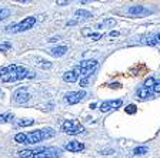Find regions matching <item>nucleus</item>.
<instances>
[{
    "label": "nucleus",
    "instance_id": "obj_14",
    "mask_svg": "<svg viewBox=\"0 0 160 158\" xmlns=\"http://www.w3.org/2000/svg\"><path fill=\"white\" fill-rule=\"evenodd\" d=\"M136 94H137V97H139V98L144 100V98H149L153 93H152V90H150V89H146V87L142 86V87H139V89H137Z\"/></svg>",
    "mask_w": 160,
    "mask_h": 158
},
{
    "label": "nucleus",
    "instance_id": "obj_5",
    "mask_svg": "<svg viewBox=\"0 0 160 158\" xmlns=\"http://www.w3.org/2000/svg\"><path fill=\"white\" fill-rule=\"evenodd\" d=\"M86 96H87L86 91H70L64 96V98H66V101L69 104H77V103L83 101L86 98Z\"/></svg>",
    "mask_w": 160,
    "mask_h": 158
},
{
    "label": "nucleus",
    "instance_id": "obj_21",
    "mask_svg": "<svg viewBox=\"0 0 160 158\" xmlns=\"http://www.w3.org/2000/svg\"><path fill=\"white\" fill-rule=\"evenodd\" d=\"M34 120L32 118H22L17 121V127H29V125H33Z\"/></svg>",
    "mask_w": 160,
    "mask_h": 158
},
{
    "label": "nucleus",
    "instance_id": "obj_18",
    "mask_svg": "<svg viewBox=\"0 0 160 158\" xmlns=\"http://www.w3.org/2000/svg\"><path fill=\"white\" fill-rule=\"evenodd\" d=\"M14 141L19 142V144H30L29 142V137L24 132H19V134L14 135Z\"/></svg>",
    "mask_w": 160,
    "mask_h": 158
},
{
    "label": "nucleus",
    "instance_id": "obj_24",
    "mask_svg": "<svg viewBox=\"0 0 160 158\" xmlns=\"http://www.w3.org/2000/svg\"><path fill=\"white\" fill-rule=\"evenodd\" d=\"M10 13H12V10L10 9H6V7H0V22L4 19H7V17L10 16Z\"/></svg>",
    "mask_w": 160,
    "mask_h": 158
},
{
    "label": "nucleus",
    "instance_id": "obj_28",
    "mask_svg": "<svg viewBox=\"0 0 160 158\" xmlns=\"http://www.w3.org/2000/svg\"><path fill=\"white\" fill-rule=\"evenodd\" d=\"M136 111H137V107L134 104H129L126 107V113H127V114H134Z\"/></svg>",
    "mask_w": 160,
    "mask_h": 158
},
{
    "label": "nucleus",
    "instance_id": "obj_6",
    "mask_svg": "<svg viewBox=\"0 0 160 158\" xmlns=\"http://www.w3.org/2000/svg\"><path fill=\"white\" fill-rule=\"evenodd\" d=\"M30 97L32 96L29 94L27 89H19L13 94V101L17 103V104H24V103H27L30 100Z\"/></svg>",
    "mask_w": 160,
    "mask_h": 158
},
{
    "label": "nucleus",
    "instance_id": "obj_16",
    "mask_svg": "<svg viewBox=\"0 0 160 158\" xmlns=\"http://www.w3.org/2000/svg\"><path fill=\"white\" fill-rule=\"evenodd\" d=\"M77 79H79V76H77L73 70L66 71L63 74V80H64V81H67V83H74V81H77Z\"/></svg>",
    "mask_w": 160,
    "mask_h": 158
},
{
    "label": "nucleus",
    "instance_id": "obj_1",
    "mask_svg": "<svg viewBox=\"0 0 160 158\" xmlns=\"http://www.w3.org/2000/svg\"><path fill=\"white\" fill-rule=\"evenodd\" d=\"M36 17L34 16H30L26 17L24 20H22L20 23L13 24V26H7L6 27V31L7 33H22V31H26V30L32 29V27L36 24Z\"/></svg>",
    "mask_w": 160,
    "mask_h": 158
},
{
    "label": "nucleus",
    "instance_id": "obj_35",
    "mask_svg": "<svg viewBox=\"0 0 160 158\" xmlns=\"http://www.w3.org/2000/svg\"><path fill=\"white\" fill-rule=\"evenodd\" d=\"M76 23H77V20H69V22L66 23V26H74Z\"/></svg>",
    "mask_w": 160,
    "mask_h": 158
},
{
    "label": "nucleus",
    "instance_id": "obj_13",
    "mask_svg": "<svg viewBox=\"0 0 160 158\" xmlns=\"http://www.w3.org/2000/svg\"><path fill=\"white\" fill-rule=\"evenodd\" d=\"M33 64L37 67H40V69H50V67H52V63L44 60V59H42V57H34Z\"/></svg>",
    "mask_w": 160,
    "mask_h": 158
},
{
    "label": "nucleus",
    "instance_id": "obj_10",
    "mask_svg": "<svg viewBox=\"0 0 160 158\" xmlns=\"http://www.w3.org/2000/svg\"><path fill=\"white\" fill-rule=\"evenodd\" d=\"M64 148L67 151H72V152H80L84 150V145L79 141H69L66 145H64Z\"/></svg>",
    "mask_w": 160,
    "mask_h": 158
},
{
    "label": "nucleus",
    "instance_id": "obj_37",
    "mask_svg": "<svg viewBox=\"0 0 160 158\" xmlns=\"http://www.w3.org/2000/svg\"><path fill=\"white\" fill-rule=\"evenodd\" d=\"M57 40H59V37H52V39H49L47 41H49V43H53V41H57Z\"/></svg>",
    "mask_w": 160,
    "mask_h": 158
},
{
    "label": "nucleus",
    "instance_id": "obj_15",
    "mask_svg": "<svg viewBox=\"0 0 160 158\" xmlns=\"http://www.w3.org/2000/svg\"><path fill=\"white\" fill-rule=\"evenodd\" d=\"M76 67H79V69H92V67H97V60H83V61H80Z\"/></svg>",
    "mask_w": 160,
    "mask_h": 158
},
{
    "label": "nucleus",
    "instance_id": "obj_3",
    "mask_svg": "<svg viewBox=\"0 0 160 158\" xmlns=\"http://www.w3.org/2000/svg\"><path fill=\"white\" fill-rule=\"evenodd\" d=\"M62 130H63L66 134L70 135H77L84 132V127L80 122L74 121V120H66V121L62 124Z\"/></svg>",
    "mask_w": 160,
    "mask_h": 158
},
{
    "label": "nucleus",
    "instance_id": "obj_11",
    "mask_svg": "<svg viewBox=\"0 0 160 158\" xmlns=\"http://www.w3.org/2000/svg\"><path fill=\"white\" fill-rule=\"evenodd\" d=\"M67 51V47L66 46H57V47H53V49L49 50V54L53 57H62L64 56Z\"/></svg>",
    "mask_w": 160,
    "mask_h": 158
},
{
    "label": "nucleus",
    "instance_id": "obj_25",
    "mask_svg": "<svg viewBox=\"0 0 160 158\" xmlns=\"http://www.w3.org/2000/svg\"><path fill=\"white\" fill-rule=\"evenodd\" d=\"M147 151H149L147 147H137V148L133 150V154L134 155H144V154H147Z\"/></svg>",
    "mask_w": 160,
    "mask_h": 158
},
{
    "label": "nucleus",
    "instance_id": "obj_33",
    "mask_svg": "<svg viewBox=\"0 0 160 158\" xmlns=\"http://www.w3.org/2000/svg\"><path fill=\"white\" fill-rule=\"evenodd\" d=\"M102 154H106V155H110V154H114V151L113 150H102Z\"/></svg>",
    "mask_w": 160,
    "mask_h": 158
},
{
    "label": "nucleus",
    "instance_id": "obj_38",
    "mask_svg": "<svg viewBox=\"0 0 160 158\" xmlns=\"http://www.w3.org/2000/svg\"><path fill=\"white\" fill-rule=\"evenodd\" d=\"M0 94H2V90H0Z\"/></svg>",
    "mask_w": 160,
    "mask_h": 158
},
{
    "label": "nucleus",
    "instance_id": "obj_22",
    "mask_svg": "<svg viewBox=\"0 0 160 158\" xmlns=\"http://www.w3.org/2000/svg\"><path fill=\"white\" fill-rule=\"evenodd\" d=\"M34 150H23V151H19V157L20 158H33Z\"/></svg>",
    "mask_w": 160,
    "mask_h": 158
},
{
    "label": "nucleus",
    "instance_id": "obj_32",
    "mask_svg": "<svg viewBox=\"0 0 160 158\" xmlns=\"http://www.w3.org/2000/svg\"><path fill=\"white\" fill-rule=\"evenodd\" d=\"M89 81H90V77H84V79L80 80V86H82V87H86L87 84H89Z\"/></svg>",
    "mask_w": 160,
    "mask_h": 158
},
{
    "label": "nucleus",
    "instance_id": "obj_12",
    "mask_svg": "<svg viewBox=\"0 0 160 158\" xmlns=\"http://www.w3.org/2000/svg\"><path fill=\"white\" fill-rule=\"evenodd\" d=\"M127 13L132 14V16H139V14L149 13V10H146L143 6H130L127 9Z\"/></svg>",
    "mask_w": 160,
    "mask_h": 158
},
{
    "label": "nucleus",
    "instance_id": "obj_36",
    "mask_svg": "<svg viewBox=\"0 0 160 158\" xmlns=\"http://www.w3.org/2000/svg\"><path fill=\"white\" fill-rule=\"evenodd\" d=\"M56 4L57 6H64V4H69V2H60L59 0V2H56Z\"/></svg>",
    "mask_w": 160,
    "mask_h": 158
},
{
    "label": "nucleus",
    "instance_id": "obj_9",
    "mask_svg": "<svg viewBox=\"0 0 160 158\" xmlns=\"http://www.w3.org/2000/svg\"><path fill=\"white\" fill-rule=\"evenodd\" d=\"M27 137H29L30 144H36V142H40L44 140V135H43V131H42V130H36V131H33V132H29Z\"/></svg>",
    "mask_w": 160,
    "mask_h": 158
},
{
    "label": "nucleus",
    "instance_id": "obj_27",
    "mask_svg": "<svg viewBox=\"0 0 160 158\" xmlns=\"http://www.w3.org/2000/svg\"><path fill=\"white\" fill-rule=\"evenodd\" d=\"M154 83H156V80L153 79V77H149V79L144 81V84H143V87H146V89H152V87L154 86Z\"/></svg>",
    "mask_w": 160,
    "mask_h": 158
},
{
    "label": "nucleus",
    "instance_id": "obj_7",
    "mask_svg": "<svg viewBox=\"0 0 160 158\" xmlns=\"http://www.w3.org/2000/svg\"><path fill=\"white\" fill-rule=\"evenodd\" d=\"M142 44H147V46H156V44H160V31H156V33L147 34V36L142 37Z\"/></svg>",
    "mask_w": 160,
    "mask_h": 158
},
{
    "label": "nucleus",
    "instance_id": "obj_8",
    "mask_svg": "<svg viewBox=\"0 0 160 158\" xmlns=\"http://www.w3.org/2000/svg\"><path fill=\"white\" fill-rule=\"evenodd\" d=\"M122 104H123V101L122 100H110V101H104L100 104V111H109V110H113V108H119V107H122Z\"/></svg>",
    "mask_w": 160,
    "mask_h": 158
},
{
    "label": "nucleus",
    "instance_id": "obj_29",
    "mask_svg": "<svg viewBox=\"0 0 160 158\" xmlns=\"http://www.w3.org/2000/svg\"><path fill=\"white\" fill-rule=\"evenodd\" d=\"M89 37H90L92 40H93V41H97V40H100L102 37H103V34H102V33H93V31H92Z\"/></svg>",
    "mask_w": 160,
    "mask_h": 158
},
{
    "label": "nucleus",
    "instance_id": "obj_30",
    "mask_svg": "<svg viewBox=\"0 0 160 158\" xmlns=\"http://www.w3.org/2000/svg\"><path fill=\"white\" fill-rule=\"evenodd\" d=\"M150 90H152V93H153V94H157V93H160V80L154 83V86L152 87Z\"/></svg>",
    "mask_w": 160,
    "mask_h": 158
},
{
    "label": "nucleus",
    "instance_id": "obj_31",
    "mask_svg": "<svg viewBox=\"0 0 160 158\" xmlns=\"http://www.w3.org/2000/svg\"><path fill=\"white\" fill-rule=\"evenodd\" d=\"M12 49V44L9 43V41H6V43H2L0 44V50H3V51H6V50Z\"/></svg>",
    "mask_w": 160,
    "mask_h": 158
},
{
    "label": "nucleus",
    "instance_id": "obj_26",
    "mask_svg": "<svg viewBox=\"0 0 160 158\" xmlns=\"http://www.w3.org/2000/svg\"><path fill=\"white\" fill-rule=\"evenodd\" d=\"M42 131H43L44 138H50V137H53V135H54V130L50 128V127H47V128H43Z\"/></svg>",
    "mask_w": 160,
    "mask_h": 158
},
{
    "label": "nucleus",
    "instance_id": "obj_23",
    "mask_svg": "<svg viewBox=\"0 0 160 158\" xmlns=\"http://www.w3.org/2000/svg\"><path fill=\"white\" fill-rule=\"evenodd\" d=\"M10 120H13V114H12V113L0 114V124H3V122H9Z\"/></svg>",
    "mask_w": 160,
    "mask_h": 158
},
{
    "label": "nucleus",
    "instance_id": "obj_17",
    "mask_svg": "<svg viewBox=\"0 0 160 158\" xmlns=\"http://www.w3.org/2000/svg\"><path fill=\"white\" fill-rule=\"evenodd\" d=\"M116 26V20L114 19H106L104 22L102 23H97L96 24V29H103V27H114Z\"/></svg>",
    "mask_w": 160,
    "mask_h": 158
},
{
    "label": "nucleus",
    "instance_id": "obj_2",
    "mask_svg": "<svg viewBox=\"0 0 160 158\" xmlns=\"http://www.w3.org/2000/svg\"><path fill=\"white\" fill-rule=\"evenodd\" d=\"M27 77H33V74H30L29 71H27L26 67L23 66H19L14 71L9 73V74H6L4 77H2V81L3 83H13V81H19V80H23V79H27Z\"/></svg>",
    "mask_w": 160,
    "mask_h": 158
},
{
    "label": "nucleus",
    "instance_id": "obj_19",
    "mask_svg": "<svg viewBox=\"0 0 160 158\" xmlns=\"http://www.w3.org/2000/svg\"><path fill=\"white\" fill-rule=\"evenodd\" d=\"M17 64H10V66H6V67H3V69L0 70V79L2 77H4L6 74H9V73H12V71H14V70L17 69Z\"/></svg>",
    "mask_w": 160,
    "mask_h": 158
},
{
    "label": "nucleus",
    "instance_id": "obj_4",
    "mask_svg": "<svg viewBox=\"0 0 160 158\" xmlns=\"http://www.w3.org/2000/svg\"><path fill=\"white\" fill-rule=\"evenodd\" d=\"M62 155V148L50 147V148H39L34 150L33 158H57Z\"/></svg>",
    "mask_w": 160,
    "mask_h": 158
},
{
    "label": "nucleus",
    "instance_id": "obj_34",
    "mask_svg": "<svg viewBox=\"0 0 160 158\" xmlns=\"http://www.w3.org/2000/svg\"><path fill=\"white\" fill-rule=\"evenodd\" d=\"M117 36H120V31H110V37H117Z\"/></svg>",
    "mask_w": 160,
    "mask_h": 158
},
{
    "label": "nucleus",
    "instance_id": "obj_20",
    "mask_svg": "<svg viewBox=\"0 0 160 158\" xmlns=\"http://www.w3.org/2000/svg\"><path fill=\"white\" fill-rule=\"evenodd\" d=\"M74 14H76L79 19H89V17H92V13L90 12H87V10H83V9H79L74 12Z\"/></svg>",
    "mask_w": 160,
    "mask_h": 158
}]
</instances>
